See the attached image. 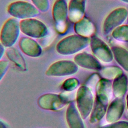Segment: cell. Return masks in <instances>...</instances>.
Instances as JSON below:
<instances>
[{
	"label": "cell",
	"instance_id": "cell-27",
	"mask_svg": "<svg viewBox=\"0 0 128 128\" xmlns=\"http://www.w3.org/2000/svg\"><path fill=\"white\" fill-rule=\"evenodd\" d=\"M78 0V1H80V2H82V0Z\"/></svg>",
	"mask_w": 128,
	"mask_h": 128
},
{
	"label": "cell",
	"instance_id": "cell-11",
	"mask_svg": "<svg viewBox=\"0 0 128 128\" xmlns=\"http://www.w3.org/2000/svg\"><path fill=\"white\" fill-rule=\"evenodd\" d=\"M124 108V102L122 98H116L109 105L106 114V120L108 122L118 120L122 116Z\"/></svg>",
	"mask_w": 128,
	"mask_h": 128
},
{
	"label": "cell",
	"instance_id": "cell-8",
	"mask_svg": "<svg viewBox=\"0 0 128 128\" xmlns=\"http://www.w3.org/2000/svg\"><path fill=\"white\" fill-rule=\"evenodd\" d=\"M76 64L70 60H60L50 64L46 71V74L50 76H64L76 73Z\"/></svg>",
	"mask_w": 128,
	"mask_h": 128
},
{
	"label": "cell",
	"instance_id": "cell-5",
	"mask_svg": "<svg viewBox=\"0 0 128 128\" xmlns=\"http://www.w3.org/2000/svg\"><path fill=\"white\" fill-rule=\"evenodd\" d=\"M76 102L78 110L82 118H86L92 112L93 104L92 94L88 87L82 86L78 89Z\"/></svg>",
	"mask_w": 128,
	"mask_h": 128
},
{
	"label": "cell",
	"instance_id": "cell-20",
	"mask_svg": "<svg viewBox=\"0 0 128 128\" xmlns=\"http://www.w3.org/2000/svg\"><path fill=\"white\" fill-rule=\"evenodd\" d=\"M78 81L75 78H70L65 80L62 84V88L66 91H72L78 85Z\"/></svg>",
	"mask_w": 128,
	"mask_h": 128
},
{
	"label": "cell",
	"instance_id": "cell-22",
	"mask_svg": "<svg viewBox=\"0 0 128 128\" xmlns=\"http://www.w3.org/2000/svg\"><path fill=\"white\" fill-rule=\"evenodd\" d=\"M98 128H128V122L126 121H119Z\"/></svg>",
	"mask_w": 128,
	"mask_h": 128
},
{
	"label": "cell",
	"instance_id": "cell-7",
	"mask_svg": "<svg viewBox=\"0 0 128 128\" xmlns=\"http://www.w3.org/2000/svg\"><path fill=\"white\" fill-rule=\"evenodd\" d=\"M68 102L64 96L52 93L44 94L38 100V104L41 108L53 111L62 109Z\"/></svg>",
	"mask_w": 128,
	"mask_h": 128
},
{
	"label": "cell",
	"instance_id": "cell-26",
	"mask_svg": "<svg viewBox=\"0 0 128 128\" xmlns=\"http://www.w3.org/2000/svg\"><path fill=\"white\" fill-rule=\"evenodd\" d=\"M126 104H127V108L128 110V94L126 96Z\"/></svg>",
	"mask_w": 128,
	"mask_h": 128
},
{
	"label": "cell",
	"instance_id": "cell-16",
	"mask_svg": "<svg viewBox=\"0 0 128 128\" xmlns=\"http://www.w3.org/2000/svg\"><path fill=\"white\" fill-rule=\"evenodd\" d=\"M6 52L8 60L18 68L22 71L26 70V66L24 59L17 49L12 46L8 48Z\"/></svg>",
	"mask_w": 128,
	"mask_h": 128
},
{
	"label": "cell",
	"instance_id": "cell-25",
	"mask_svg": "<svg viewBox=\"0 0 128 128\" xmlns=\"http://www.w3.org/2000/svg\"><path fill=\"white\" fill-rule=\"evenodd\" d=\"M0 128H6V124L2 120H0Z\"/></svg>",
	"mask_w": 128,
	"mask_h": 128
},
{
	"label": "cell",
	"instance_id": "cell-21",
	"mask_svg": "<svg viewBox=\"0 0 128 128\" xmlns=\"http://www.w3.org/2000/svg\"><path fill=\"white\" fill-rule=\"evenodd\" d=\"M31 1L40 12H44L49 9V0H31Z\"/></svg>",
	"mask_w": 128,
	"mask_h": 128
},
{
	"label": "cell",
	"instance_id": "cell-15",
	"mask_svg": "<svg viewBox=\"0 0 128 128\" xmlns=\"http://www.w3.org/2000/svg\"><path fill=\"white\" fill-rule=\"evenodd\" d=\"M82 14V2L70 0L68 4V18L72 22H77L81 20Z\"/></svg>",
	"mask_w": 128,
	"mask_h": 128
},
{
	"label": "cell",
	"instance_id": "cell-17",
	"mask_svg": "<svg viewBox=\"0 0 128 128\" xmlns=\"http://www.w3.org/2000/svg\"><path fill=\"white\" fill-rule=\"evenodd\" d=\"M107 106L94 101V108L92 110L90 122L92 124L95 123L100 120L105 114Z\"/></svg>",
	"mask_w": 128,
	"mask_h": 128
},
{
	"label": "cell",
	"instance_id": "cell-6",
	"mask_svg": "<svg viewBox=\"0 0 128 128\" xmlns=\"http://www.w3.org/2000/svg\"><path fill=\"white\" fill-rule=\"evenodd\" d=\"M52 16L56 24V29L63 34L67 28L68 5L65 0H56L52 8Z\"/></svg>",
	"mask_w": 128,
	"mask_h": 128
},
{
	"label": "cell",
	"instance_id": "cell-9",
	"mask_svg": "<svg viewBox=\"0 0 128 128\" xmlns=\"http://www.w3.org/2000/svg\"><path fill=\"white\" fill-rule=\"evenodd\" d=\"M112 92V84L108 79L100 80L96 86L95 101L105 106H108Z\"/></svg>",
	"mask_w": 128,
	"mask_h": 128
},
{
	"label": "cell",
	"instance_id": "cell-1",
	"mask_svg": "<svg viewBox=\"0 0 128 128\" xmlns=\"http://www.w3.org/2000/svg\"><path fill=\"white\" fill-rule=\"evenodd\" d=\"M20 31L18 20L14 18H8L0 30V42L6 48L12 46L18 40Z\"/></svg>",
	"mask_w": 128,
	"mask_h": 128
},
{
	"label": "cell",
	"instance_id": "cell-4",
	"mask_svg": "<svg viewBox=\"0 0 128 128\" xmlns=\"http://www.w3.org/2000/svg\"><path fill=\"white\" fill-rule=\"evenodd\" d=\"M19 22L20 30L31 38H42L48 34L46 26L39 20L30 18L20 20Z\"/></svg>",
	"mask_w": 128,
	"mask_h": 128
},
{
	"label": "cell",
	"instance_id": "cell-14",
	"mask_svg": "<svg viewBox=\"0 0 128 128\" xmlns=\"http://www.w3.org/2000/svg\"><path fill=\"white\" fill-rule=\"evenodd\" d=\"M128 86V80L124 74H120L114 78L112 84L113 94L116 98H122L126 94Z\"/></svg>",
	"mask_w": 128,
	"mask_h": 128
},
{
	"label": "cell",
	"instance_id": "cell-24",
	"mask_svg": "<svg viewBox=\"0 0 128 128\" xmlns=\"http://www.w3.org/2000/svg\"><path fill=\"white\" fill-rule=\"evenodd\" d=\"M4 52H5L4 46L0 42V60L2 58V57Z\"/></svg>",
	"mask_w": 128,
	"mask_h": 128
},
{
	"label": "cell",
	"instance_id": "cell-12",
	"mask_svg": "<svg viewBox=\"0 0 128 128\" xmlns=\"http://www.w3.org/2000/svg\"><path fill=\"white\" fill-rule=\"evenodd\" d=\"M66 118L69 128H84L82 118L73 102L68 106Z\"/></svg>",
	"mask_w": 128,
	"mask_h": 128
},
{
	"label": "cell",
	"instance_id": "cell-13",
	"mask_svg": "<svg viewBox=\"0 0 128 128\" xmlns=\"http://www.w3.org/2000/svg\"><path fill=\"white\" fill-rule=\"evenodd\" d=\"M74 61L76 64L86 68L98 70L100 67L96 59L90 55L84 52L76 55L74 58Z\"/></svg>",
	"mask_w": 128,
	"mask_h": 128
},
{
	"label": "cell",
	"instance_id": "cell-18",
	"mask_svg": "<svg viewBox=\"0 0 128 128\" xmlns=\"http://www.w3.org/2000/svg\"><path fill=\"white\" fill-rule=\"evenodd\" d=\"M114 56L118 63L127 71H128V52L122 50H116Z\"/></svg>",
	"mask_w": 128,
	"mask_h": 128
},
{
	"label": "cell",
	"instance_id": "cell-19",
	"mask_svg": "<svg viewBox=\"0 0 128 128\" xmlns=\"http://www.w3.org/2000/svg\"><path fill=\"white\" fill-rule=\"evenodd\" d=\"M122 74V70L118 67H109L104 68L102 70V76L106 78H116Z\"/></svg>",
	"mask_w": 128,
	"mask_h": 128
},
{
	"label": "cell",
	"instance_id": "cell-10",
	"mask_svg": "<svg viewBox=\"0 0 128 128\" xmlns=\"http://www.w3.org/2000/svg\"><path fill=\"white\" fill-rule=\"evenodd\" d=\"M18 46L22 52L30 57H38L42 52L40 45L30 37L22 38L18 42Z\"/></svg>",
	"mask_w": 128,
	"mask_h": 128
},
{
	"label": "cell",
	"instance_id": "cell-23",
	"mask_svg": "<svg viewBox=\"0 0 128 128\" xmlns=\"http://www.w3.org/2000/svg\"><path fill=\"white\" fill-rule=\"evenodd\" d=\"M10 64L9 62L6 60H0V81L6 74Z\"/></svg>",
	"mask_w": 128,
	"mask_h": 128
},
{
	"label": "cell",
	"instance_id": "cell-2",
	"mask_svg": "<svg viewBox=\"0 0 128 128\" xmlns=\"http://www.w3.org/2000/svg\"><path fill=\"white\" fill-rule=\"evenodd\" d=\"M7 12L12 18L21 20L34 18L40 14V11L32 4L24 0L11 2L8 6Z\"/></svg>",
	"mask_w": 128,
	"mask_h": 128
},
{
	"label": "cell",
	"instance_id": "cell-3",
	"mask_svg": "<svg viewBox=\"0 0 128 128\" xmlns=\"http://www.w3.org/2000/svg\"><path fill=\"white\" fill-rule=\"evenodd\" d=\"M86 41L84 38L76 35L68 36L60 40L56 44V52L62 55L74 54L82 49Z\"/></svg>",
	"mask_w": 128,
	"mask_h": 128
}]
</instances>
